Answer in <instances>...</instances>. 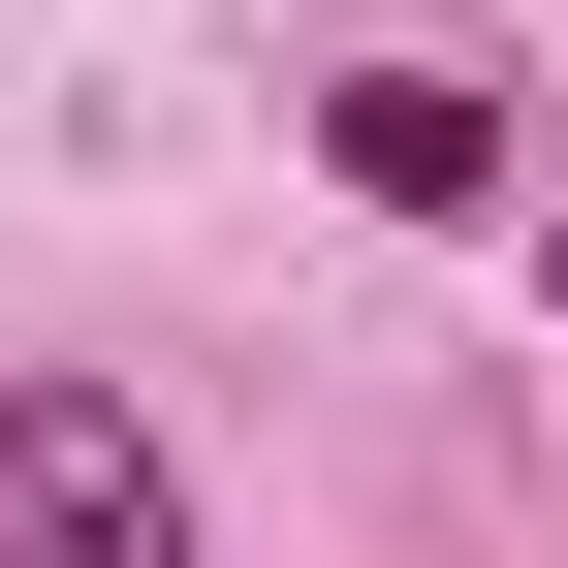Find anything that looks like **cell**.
<instances>
[{
  "label": "cell",
  "instance_id": "7a4b0ae2",
  "mask_svg": "<svg viewBox=\"0 0 568 568\" xmlns=\"http://www.w3.org/2000/svg\"><path fill=\"white\" fill-rule=\"evenodd\" d=\"M316 159L379 190V222H506V63H443V32L316 63Z\"/></svg>",
  "mask_w": 568,
  "mask_h": 568
},
{
  "label": "cell",
  "instance_id": "6da1fadb",
  "mask_svg": "<svg viewBox=\"0 0 568 568\" xmlns=\"http://www.w3.org/2000/svg\"><path fill=\"white\" fill-rule=\"evenodd\" d=\"M0 568H190V474L126 379H0Z\"/></svg>",
  "mask_w": 568,
  "mask_h": 568
},
{
  "label": "cell",
  "instance_id": "3957f363",
  "mask_svg": "<svg viewBox=\"0 0 568 568\" xmlns=\"http://www.w3.org/2000/svg\"><path fill=\"white\" fill-rule=\"evenodd\" d=\"M537 316H568V222H537Z\"/></svg>",
  "mask_w": 568,
  "mask_h": 568
}]
</instances>
